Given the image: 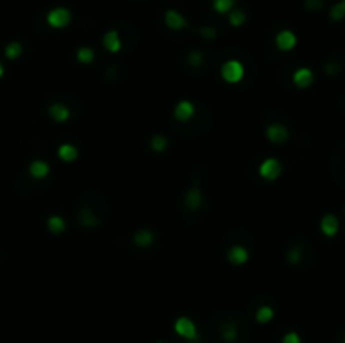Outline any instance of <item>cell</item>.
I'll use <instances>...</instances> for the list:
<instances>
[{
    "instance_id": "e575fe53",
    "label": "cell",
    "mask_w": 345,
    "mask_h": 343,
    "mask_svg": "<svg viewBox=\"0 0 345 343\" xmlns=\"http://www.w3.org/2000/svg\"><path fill=\"white\" fill-rule=\"evenodd\" d=\"M344 343H345V335H344Z\"/></svg>"
},
{
    "instance_id": "9a60e30c",
    "label": "cell",
    "mask_w": 345,
    "mask_h": 343,
    "mask_svg": "<svg viewBox=\"0 0 345 343\" xmlns=\"http://www.w3.org/2000/svg\"><path fill=\"white\" fill-rule=\"evenodd\" d=\"M132 242H133L135 248L146 249V248H150V246L155 242V234L152 232L150 229H146V227H140V229L133 232Z\"/></svg>"
},
{
    "instance_id": "d6a6232c",
    "label": "cell",
    "mask_w": 345,
    "mask_h": 343,
    "mask_svg": "<svg viewBox=\"0 0 345 343\" xmlns=\"http://www.w3.org/2000/svg\"><path fill=\"white\" fill-rule=\"evenodd\" d=\"M338 69H340V66L335 61H330V62L325 64V72L328 74V76H332V78L338 72Z\"/></svg>"
},
{
    "instance_id": "1f68e13d",
    "label": "cell",
    "mask_w": 345,
    "mask_h": 343,
    "mask_svg": "<svg viewBox=\"0 0 345 343\" xmlns=\"http://www.w3.org/2000/svg\"><path fill=\"white\" fill-rule=\"evenodd\" d=\"M282 343H302V338L296 332H288L283 335Z\"/></svg>"
},
{
    "instance_id": "83f0119b",
    "label": "cell",
    "mask_w": 345,
    "mask_h": 343,
    "mask_svg": "<svg viewBox=\"0 0 345 343\" xmlns=\"http://www.w3.org/2000/svg\"><path fill=\"white\" fill-rule=\"evenodd\" d=\"M244 22H246V14L244 10H232V12H229V24H231L232 27H241V26H244Z\"/></svg>"
},
{
    "instance_id": "f546056e",
    "label": "cell",
    "mask_w": 345,
    "mask_h": 343,
    "mask_svg": "<svg viewBox=\"0 0 345 343\" xmlns=\"http://www.w3.org/2000/svg\"><path fill=\"white\" fill-rule=\"evenodd\" d=\"M199 36L206 40H214L218 37V30L212 26H202L199 29Z\"/></svg>"
},
{
    "instance_id": "6da1fadb",
    "label": "cell",
    "mask_w": 345,
    "mask_h": 343,
    "mask_svg": "<svg viewBox=\"0 0 345 343\" xmlns=\"http://www.w3.org/2000/svg\"><path fill=\"white\" fill-rule=\"evenodd\" d=\"M219 74H220V80L226 82V84L236 86L244 80L246 68L239 59H228V61H224L220 64Z\"/></svg>"
},
{
    "instance_id": "8fae6325",
    "label": "cell",
    "mask_w": 345,
    "mask_h": 343,
    "mask_svg": "<svg viewBox=\"0 0 345 343\" xmlns=\"http://www.w3.org/2000/svg\"><path fill=\"white\" fill-rule=\"evenodd\" d=\"M292 82L295 84L296 90H308L315 82V74L310 68L302 66L295 69V72L292 74Z\"/></svg>"
},
{
    "instance_id": "8992f818",
    "label": "cell",
    "mask_w": 345,
    "mask_h": 343,
    "mask_svg": "<svg viewBox=\"0 0 345 343\" xmlns=\"http://www.w3.org/2000/svg\"><path fill=\"white\" fill-rule=\"evenodd\" d=\"M264 136L273 145H283L290 140V130L283 123H270L264 128Z\"/></svg>"
},
{
    "instance_id": "836d02e7",
    "label": "cell",
    "mask_w": 345,
    "mask_h": 343,
    "mask_svg": "<svg viewBox=\"0 0 345 343\" xmlns=\"http://www.w3.org/2000/svg\"><path fill=\"white\" fill-rule=\"evenodd\" d=\"M4 74H6V68H4V64L0 62V80L4 78Z\"/></svg>"
},
{
    "instance_id": "9c48e42d",
    "label": "cell",
    "mask_w": 345,
    "mask_h": 343,
    "mask_svg": "<svg viewBox=\"0 0 345 343\" xmlns=\"http://www.w3.org/2000/svg\"><path fill=\"white\" fill-rule=\"evenodd\" d=\"M76 219L84 230H94L100 227V217L91 207H80L76 212Z\"/></svg>"
},
{
    "instance_id": "5b68a950",
    "label": "cell",
    "mask_w": 345,
    "mask_h": 343,
    "mask_svg": "<svg viewBox=\"0 0 345 343\" xmlns=\"http://www.w3.org/2000/svg\"><path fill=\"white\" fill-rule=\"evenodd\" d=\"M71 10L66 7H56L52 8V10L48 12V17H46V20H48V26L52 27V29H64V27H68L71 24Z\"/></svg>"
},
{
    "instance_id": "f1b7e54d",
    "label": "cell",
    "mask_w": 345,
    "mask_h": 343,
    "mask_svg": "<svg viewBox=\"0 0 345 343\" xmlns=\"http://www.w3.org/2000/svg\"><path fill=\"white\" fill-rule=\"evenodd\" d=\"M212 7L218 14H228L234 7V0H214Z\"/></svg>"
},
{
    "instance_id": "cb8c5ba5",
    "label": "cell",
    "mask_w": 345,
    "mask_h": 343,
    "mask_svg": "<svg viewBox=\"0 0 345 343\" xmlns=\"http://www.w3.org/2000/svg\"><path fill=\"white\" fill-rule=\"evenodd\" d=\"M284 258H286V262L290 266H298L303 259V249L298 244H292L284 252Z\"/></svg>"
},
{
    "instance_id": "603a6c76",
    "label": "cell",
    "mask_w": 345,
    "mask_h": 343,
    "mask_svg": "<svg viewBox=\"0 0 345 343\" xmlns=\"http://www.w3.org/2000/svg\"><path fill=\"white\" fill-rule=\"evenodd\" d=\"M94 58H96L94 49L90 48V46H81V48L76 50V59H78V62L82 64V66H90V64H93Z\"/></svg>"
},
{
    "instance_id": "ba28073f",
    "label": "cell",
    "mask_w": 345,
    "mask_h": 343,
    "mask_svg": "<svg viewBox=\"0 0 345 343\" xmlns=\"http://www.w3.org/2000/svg\"><path fill=\"white\" fill-rule=\"evenodd\" d=\"M174 120L178 123H188L196 114V104L190 100H180L172 110Z\"/></svg>"
},
{
    "instance_id": "ffe728a7",
    "label": "cell",
    "mask_w": 345,
    "mask_h": 343,
    "mask_svg": "<svg viewBox=\"0 0 345 343\" xmlns=\"http://www.w3.org/2000/svg\"><path fill=\"white\" fill-rule=\"evenodd\" d=\"M219 335L220 338H222L224 342L226 343H232V342H236V338H238V326H236V323L232 322V320H226V322L220 325L219 328Z\"/></svg>"
},
{
    "instance_id": "30bf717a",
    "label": "cell",
    "mask_w": 345,
    "mask_h": 343,
    "mask_svg": "<svg viewBox=\"0 0 345 343\" xmlns=\"http://www.w3.org/2000/svg\"><path fill=\"white\" fill-rule=\"evenodd\" d=\"M48 114L54 123L64 124L71 120V108L68 104L61 103V101H54L48 106Z\"/></svg>"
},
{
    "instance_id": "7a4b0ae2",
    "label": "cell",
    "mask_w": 345,
    "mask_h": 343,
    "mask_svg": "<svg viewBox=\"0 0 345 343\" xmlns=\"http://www.w3.org/2000/svg\"><path fill=\"white\" fill-rule=\"evenodd\" d=\"M258 175L266 182H276L283 175V164L276 156H268L258 166Z\"/></svg>"
},
{
    "instance_id": "277c9868",
    "label": "cell",
    "mask_w": 345,
    "mask_h": 343,
    "mask_svg": "<svg viewBox=\"0 0 345 343\" xmlns=\"http://www.w3.org/2000/svg\"><path fill=\"white\" fill-rule=\"evenodd\" d=\"M204 202H206L204 190H202V187H199V185H190V187L186 190L184 198H182L184 207H186L188 212H197L202 206H204Z\"/></svg>"
},
{
    "instance_id": "7402d4cb",
    "label": "cell",
    "mask_w": 345,
    "mask_h": 343,
    "mask_svg": "<svg viewBox=\"0 0 345 343\" xmlns=\"http://www.w3.org/2000/svg\"><path fill=\"white\" fill-rule=\"evenodd\" d=\"M273 318H274L273 306H270V304H261V306H258L256 313H254L256 323H260V325H268Z\"/></svg>"
},
{
    "instance_id": "ac0fdd59",
    "label": "cell",
    "mask_w": 345,
    "mask_h": 343,
    "mask_svg": "<svg viewBox=\"0 0 345 343\" xmlns=\"http://www.w3.org/2000/svg\"><path fill=\"white\" fill-rule=\"evenodd\" d=\"M164 22H165V26H167L170 30H182V29H186V27H187L186 17H184L180 12L174 10V8H170V10L165 12Z\"/></svg>"
},
{
    "instance_id": "5bb4252c",
    "label": "cell",
    "mask_w": 345,
    "mask_h": 343,
    "mask_svg": "<svg viewBox=\"0 0 345 343\" xmlns=\"http://www.w3.org/2000/svg\"><path fill=\"white\" fill-rule=\"evenodd\" d=\"M103 48L108 50L110 54H118L120 50H122L123 48V42H122V36H120V32L118 30H108V32H104L103 34Z\"/></svg>"
},
{
    "instance_id": "52a82bcc",
    "label": "cell",
    "mask_w": 345,
    "mask_h": 343,
    "mask_svg": "<svg viewBox=\"0 0 345 343\" xmlns=\"http://www.w3.org/2000/svg\"><path fill=\"white\" fill-rule=\"evenodd\" d=\"M250 258H251L250 249L244 248L242 244H232L231 248L228 249V252H226L228 262L231 264V266H234V268L244 266V264L250 262Z\"/></svg>"
},
{
    "instance_id": "7c38bea8",
    "label": "cell",
    "mask_w": 345,
    "mask_h": 343,
    "mask_svg": "<svg viewBox=\"0 0 345 343\" xmlns=\"http://www.w3.org/2000/svg\"><path fill=\"white\" fill-rule=\"evenodd\" d=\"M296 44H298V37L293 30L283 29L274 36V46L282 52H290V50L296 48Z\"/></svg>"
},
{
    "instance_id": "484cf974",
    "label": "cell",
    "mask_w": 345,
    "mask_h": 343,
    "mask_svg": "<svg viewBox=\"0 0 345 343\" xmlns=\"http://www.w3.org/2000/svg\"><path fill=\"white\" fill-rule=\"evenodd\" d=\"M204 54L200 52V50H197V49H192V50H188V54H187V64H188V68L190 69H202L204 68Z\"/></svg>"
},
{
    "instance_id": "d6986e66",
    "label": "cell",
    "mask_w": 345,
    "mask_h": 343,
    "mask_svg": "<svg viewBox=\"0 0 345 343\" xmlns=\"http://www.w3.org/2000/svg\"><path fill=\"white\" fill-rule=\"evenodd\" d=\"M46 229H48L49 232H50V234H54V236L62 234L64 230L68 229L66 219H64L62 216H59V214H52V216H49L48 219H46Z\"/></svg>"
},
{
    "instance_id": "e0dca14e",
    "label": "cell",
    "mask_w": 345,
    "mask_h": 343,
    "mask_svg": "<svg viewBox=\"0 0 345 343\" xmlns=\"http://www.w3.org/2000/svg\"><path fill=\"white\" fill-rule=\"evenodd\" d=\"M58 158L64 164H74L80 158V148L72 143H61L58 146Z\"/></svg>"
},
{
    "instance_id": "d590c367",
    "label": "cell",
    "mask_w": 345,
    "mask_h": 343,
    "mask_svg": "<svg viewBox=\"0 0 345 343\" xmlns=\"http://www.w3.org/2000/svg\"><path fill=\"white\" fill-rule=\"evenodd\" d=\"M157 343H164V342H157Z\"/></svg>"
},
{
    "instance_id": "d4e9b609",
    "label": "cell",
    "mask_w": 345,
    "mask_h": 343,
    "mask_svg": "<svg viewBox=\"0 0 345 343\" xmlns=\"http://www.w3.org/2000/svg\"><path fill=\"white\" fill-rule=\"evenodd\" d=\"M4 54H6L7 59H10V61H16V59H19L22 54H24V48H22V44L19 40H12V42H8L6 46V49H4Z\"/></svg>"
},
{
    "instance_id": "4316f807",
    "label": "cell",
    "mask_w": 345,
    "mask_h": 343,
    "mask_svg": "<svg viewBox=\"0 0 345 343\" xmlns=\"http://www.w3.org/2000/svg\"><path fill=\"white\" fill-rule=\"evenodd\" d=\"M328 18L332 22H342L345 18V2L344 0H338L335 2L328 10Z\"/></svg>"
},
{
    "instance_id": "44dd1931",
    "label": "cell",
    "mask_w": 345,
    "mask_h": 343,
    "mask_svg": "<svg viewBox=\"0 0 345 343\" xmlns=\"http://www.w3.org/2000/svg\"><path fill=\"white\" fill-rule=\"evenodd\" d=\"M168 145H170V142L164 133H155V135H152L150 142H148V146L154 154H164L168 148Z\"/></svg>"
},
{
    "instance_id": "2e32d148",
    "label": "cell",
    "mask_w": 345,
    "mask_h": 343,
    "mask_svg": "<svg viewBox=\"0 0 345 343\" xmlns=\"http://www.w3.org/2000/svg\"><path fill=\"white\" fill-rule=\"evenodd\" d=\"M27 172H29V175L34 180H44L48 178L50 175V165L48 164L46 160H32L29 164V168H27Z\"/></svg>"
},
{
    "instance_id": "4dcf8cb0",
    "label": "cell",
    "mask_w": 345,
    "mask_h": 343,
    "mask_svg": "<svg viewBox=\"0 0 345 343\" xmlns=\"http://www.w3.org/2000/svg\"><path fill=\"white\" fill-rule=\"evenodd\" d=\"M324 0H305V8L308 12H320L324 8Z\"/></svg>"
},
{
    "instance_id": "4fadbf2b",
    "label": "cell",
    "mask_w": 345,
    "mask_h": 343,
    "mask_svg": "<svg viewBox=\"0 0 345 343\" xmlns=\"http://www.w3.org/2000/svg\"><path fill=\"white\" fill-rule=\"evenodd\" d=\"M320 230L325 238H335L340 230V222L338 217L335 214H325L320 219Z\"/></svg>"
},
{
    "instance_id": "3957f363",
    "label": "cell",
    "mask_w": 345,
    "mask_h": 343,
    "mask_svg": "<svg viewBox=\"0 0 345 343\" xmlns=\"http://www.w3.org/2000/svg\"><path fill=\"white\" fill-rule=\"evenodd\" d=\"M174 332H176L177 336L184 338L187 342H197L199 340V330H197V325L192 318L186 316H178L176 322H174Z\"/></svg>"
}]
</instances>
